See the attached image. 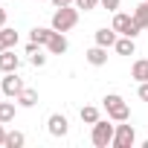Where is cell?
Segmentation results:
<instances>
[{
    "label": "cell",
    "instance_id": "2e32d148",
    "mask_svg": "<svg viewBox=\"0 0 148 148\" xmlns=\"http://www.w3.org/2000/svg\"><path fill=\"white\" fill-rule=\"evenodd\" d=\"M131 76H134L136 82H148V58H136V61H134Z\"/></svg>",
    "mask_w": 148,
    "mask_h": 148
},
{
    "label": "cell",
    "instance_id": "277c9868",
    "mask_svg": "<svg viewBox=\"0 0 148 148\" xmlns=\"http://www.w3.org/2000/svg\"><path fill=\"white\" fill-rule=\"evenodd\" d=\"M113 29L119 35H128V38H136L142 32V26L134 21V15H125V12H113Z\"/></svg>",
    "mask_w": 148,
    "mask_h": 148
},
{
    "label": "cell",
    "instance_id": "7a4b0ae2",
    "mask_svg": "<svg viewBox=\"0 0 148 148\" xmlns=\"http://www.w3.org/2000/svg\"><path fill=\"white\" fill-rule=\"evenodd\" d=\"M105 110H108V116L113 122H128V116H131V108L125 105V99L119 93H108L105 96Z\"/></svg>",
    "mask_w": 148,
    "mask_h": 148
},
{
    "label": "cell",
    "instance_id": "6da1fadb",
    "mask_svg": "<svg viewBox=\"0 0 148 148\" xmlns=\"http://www.w3.org/2000/svg\"><path fill=\"white\" fill-rule=\"evenodd\" d=\"M79 23V9L76 6H58L52 12V29L55 32H70Z\"/></svg>",
    "mask_w": 148,
    "mask_h": 148
},
{
    "label": "cell",
    "instance_id": "5b68a950",
    "mask_svg": "<svg viewBox=\"0 0 148 148\" xmlns=\"http://www.w3.org/2000/svg\"><path fill=\"white\" fill-rule=\"evenodd\" d=\"M134 142H136V131H134V125L119 122L116 131H113V148H131Z\"/></svg>",
    "mask_w": 148,
    "mask_h": 148
},
{
    "label": "cell",
    "instance_id": "d6986e66",
    "mask_svg": "<svg viewBox=\"0 0 148 148\" xmlns=\"http://www.w3.org/2000/svg\"><path fill=\"white\" fill-rule=\"evenodd\" d=\"M26 142V136L21 131H6V148H21Z\"/></svg>",
    "mask_w": 148,
    "mask_h": 148
},
{
    "label": "cell",
    "instance_id": "4fadbf2b",
    "mask_svg": "<svg viewBox=\"0 0 148 148\" xmlns=\"http://www.w3.org/2000/svg\"><path fill=\"white\" fill-rule=\"evenodd\" d=\"M26 55H29V64H32V67H44V64H47V55L41 52V44H35V41H29Z\"/></svg>",
    "mask_w": 148,
    "mask_h": 148
},
{
    "label": "cell",
    "instance_id": "83f0119b",
    "mask_svg": "<svg viewBox=\"0 0 148 148\" xmlns=\"http://www.w3.org/2000/svg\"><path fill=\"white\" fill-rule=\"evenodd\" d=\"M3 49H6V44H3V38H0V52H3Z\"/></svg>",
    "mask_w": 148,
    "mask_h": 148
},
{
    "label": "cell",
    "instance_id": "d4e9b609",
    "mask_svg": "<svg viewBox=\"0 0 148 148\" xmlns=\"http://www.w3.org/2000/svg\"><path fill=\"white\" fill-rule=\"evenodd\" d=\"M49 3L58 9V6H76V0H49Z\"/></svg>",
    "mask_w": 148,
    "mask_h": 148
},
{
    "label": "cell",
    "instance_id": "7402d4cb",
    "mask_svg": "<svg viewBox=\"0 0 148 148\" xmlns=\"http://www.w3.org/2000/svg\"><path fill=\"white\" fill-rule=\"evenodd\" d=\"M96 3H99V0H76V9H84V12H90V9H96Z\"/></svg>",
    "mask_w": 148,
    "mask_h": 148
},
{
    "label": "cell",
    "instance_id": "8992f818",
    "mask_svg": "<svg viewBox=\"0 0 148 148\" xmlns=\"http://www.w3.org/2000/svg\"><path fill=\"white\" fill-rule=\"evenodd\" d=\"M0 90L9 99H18V93L23 90V79H18V73H6V79L0 82Z\"/></svg>",
    "mask_w": 148,
    "mask_h": 148
},
{
    "label": "cell",
    "instance_id": "f1b7e54d",
    "mask_svg": "<svg viewBox=\"0 0 148 148\" xmlns=\"http://www.w3.org/2000/svg\"><path fill=\"white\" fill-rule=\"evenodd\" d=\"M0 96H3V90H0Z\"/></svg>",
    "mask_w": 148,
    "mask_h": 148
},
{
    "label": "cell",
    "instance_id": "4316f807",
    "mask_svg": "<svg viewBox=\"0 0 148 148\" xmlns=\"http://www.w3.org/2000/svg\"><path fill=\"white\" fill-rule=\"evenodd\" d=\"M6 26V9H0V29Z\"/></svg>",
    "mask_w": 148,
    "mask_h": 148
},
{
    "label": "cell",
    "instance_id": "484cf974",
    "mask_svg": "<svg viewBox=\"0 0 148 148\" xmlns=\"http://www.w3.org/2000/svg\"><path fill=\"white\" fill-rule=\"evenodd\" d=\"M0 145H6V131H3V122H0Z\"/></svg>",
    "mask_w": 148,
    "mask_h": 148
},
{
    "label": "cell",
    "instance_id": "7c38bea8",
    "mask_svg": "<svg viewBox=\"0 0 148 148\" xmlns=\"http://www.w3.org/2000/svg\"><path fill=\"white\" fill-rule=\"evenodd\" d=\"M116 35H119V32H116L113 26H110V29H108V26H105V29H96V44H99V47H108V49H110V47L116 44Z\"/></svg>",
    "mask_w": 148,
    "mask_h": 148
},
{
    "label": "cell",
    "instance_id": "cb8c5ba5",
    "mask_svg": "<svg viewBox=\"0 0 148 148\" xmlns=\"http://www.w3.org/2000/svg\"><path fill=\"white\" fill-rule=\"evenodd\" d=\"M139 99L148 102V82H139Z\"/></svg>",
    "mask_w": 148,
    "mask_h": 148
},
{
    "label": "cell",
    "instance_id": "f546056e",
    "mask_svg": "<svg viewBox=\"0 0 148 148\" xmlns=\"http://www.w3.org/2000/svg\"><path fill=\"white\" fill-rule=\"evenodd\" d=\"M38 3H41V0H38Z\"/></svg>",
    "mask_w": 148,
    "mask_h": 148
},
{
    "label": "cell",
    "instance_id": "44dd1931",
    "mask_svg": "<svg viewBox=\"0 0 148 148\" xmlns=\"http://www.w3.org/2000/svg\"><path fill=\"white\" fill-rule=\"evenodd\" d=\"M0 38H3L6 49H12V47L18 44V32H15V29H9V26H3V29H0Z\"/></svg>",
    "mask_w": 148,
    "mask_h": 148
},
{
    "label": "cell",
    "instance_id": "ffe728a7",
    "mask_svg": "<svg viewBox=\"0 0 148 148\" xmlns=\"http://www.w3.org/2000/svg\"><path fill=\"white\" fill-rule=\"evenodd\" d=\"M82 122H84V125H96V122H99V110H96L93 105L82 108Z\"/></svg>",
    "mask_w": 148,
    "mask_h": 148
},
{
    "label": "cell",
    "instance_id": "8fae6325",
    "mask_svg": "<svg viewBox=\"0 0 148 148\" xmlns=\"http://www.w3.org/2000/svg\"><path fill=\"white\" fill-rule=\"evenodd\" d=\"M52 26H35L32 32H29V41H35V44H41V47H47L49 44V38H52Z\"/></svg>",
    "mask_w": 148,
    "mask_h": 148
},
{
    "label": "cell",
    "instance_id": "5bb4252c",
    "mask_svg": "<svg viewBox=\"0 0 148 148\" xmlns=\"http://www.w3.org/2000/svg\"><path fill=\"white\" fill-rule=\"evenodd\" d=\"M21 108H35L38 105V90H32V87H23L21 93H18V99H15Z\"/></svg>",
    "mask_w": 148,
    "mask_h": 148
},
{
    "label": "cell",
    "instance_id": "9a60e30c",
    "mask_svg": "<svg viewBox=\"0 0 148 148\" xmlns=\"http://www.w3.org/2000/svg\"><path fill=\"white\" fill-rule=\"evenodd\" d=\"M113 49H116L119 55H134V52H136V44H134V38H128V35H122V38H116V44H113Z\"/></svg>",
    "mask_w": 148,
    "mask_h": 148
},
{
    "label": "cell",
    "instance_id": "30bf717a",
    "mask_svg": "<svg viewBox=\"0 0 148 148\" xmlns=\"http://www.w3.org/2000/svg\"><path fill=\"white\" fill-rule=\"evenodd\" d=\"M67 38H64V32H52V38H49V44H47V49H49V55H64L67 52Z\"/></svg>",
    "mask_w": 148,
    "mask_h": 148
},
{
    "label": "cell",
    "instance_id": "ac0fdd59",
    "mask_svg": "<svg viewBox=\"0 0 148 148\" xmlns=\"http://www.w3.org/2000/svg\"><path fill=\"white\" fill-rule=\"evenodd\" d=\"M134 21H136L142 29H148V0H142V3L134 9Z\"/></svg>",
    "mask_w": 148,
    "mask_h": 148
},
{
    "label": "cell",
    "instance_id": "603a6c76",
    "mask_svg": "<svg viewBox=\"0 0 148 148\" xmlns=\"http://www.w3.org/2000/svg\"><path fill=\"white\" fill-rule=\"evenodd\" d=\"M99 3H102V6L108 9V12H116V9H119V3H122V0H99Z\"/></svg>",
    "mask_w": 148,
    "mask_h": 148
},
{
    "label": "cell",
    "instance_id": "e0dca14e",
    "mask_svg": "<svg viewBox=\"0 0 148 148\" xmlns=\"http://www.w3.org/2000/svg\"><path fill=\"white\" fill-rule=\"evenodd\" d=\"M15 110H18L15 102H0V122H3V125L15 122Z\"/></svg>",
    "mask_w": 148,
    "mask_h": 148
},
{
    "label": "cell",
    "instance_id": "ba28073f",
    "mask_svg": "<svg viewBox=\"0 0 148 148\" xmlns=\"http://www.w3.org/2000/svg\"><path fill=\"white\" fill-rule=\"evenodd\" d=\"M18 67H21V58L15 55V49H3L0 52V70L3 73H18Z\"/></svg>",
    "mask_w": 148,
    "mask_h": 148
},
{
    "label": "cell",
    "instance_id": "3957f363",
    "mask_svg": "<svg viewBox=\"0 0 148 148\" xmlns=\"http://www.w3.org/2000/svg\"><path fill=\"white\" fill-rule=\"evenodd\" d=\"M113 131H116V125H110L108 119H99V122L93 125V134H90L93 145H96V148H108V145H113Z\"/></svg>",
    "mask_w": 148,
    "mask_h": 148
},
{
    "label": "cell",
    "instance_id": "9c48e42d",
    "mask_svg": "<svg viewBox=\"0 0 148 148\" xmlns=\"http://www.w3.org/2000/svg\"><path fill=\"white\" fill-rule=\"evenodd\" d=\"M84 58H87V64H93V67H105L108 64V47H93V49H87L84 52Z\"/></svg>",
    "mask_w": 148,
    "mask_h": 148
},
{
    "label": "cell",
    "instance_id": "52a82bcc",
    "mask_svg": "<svg viewBox=\"0 0 148 148\" xmlns=\"http://www.w3.org/2000/svg\"><path fill=\"white\" fill-rule=\"evenodd\" d=\"M47 131H49L52 136H67V131H70L67 116H64V113H52V116L47 119Z\"/></svg>",
    "mask_w": 148,
    "mask_h": 148
}]
</instances>
